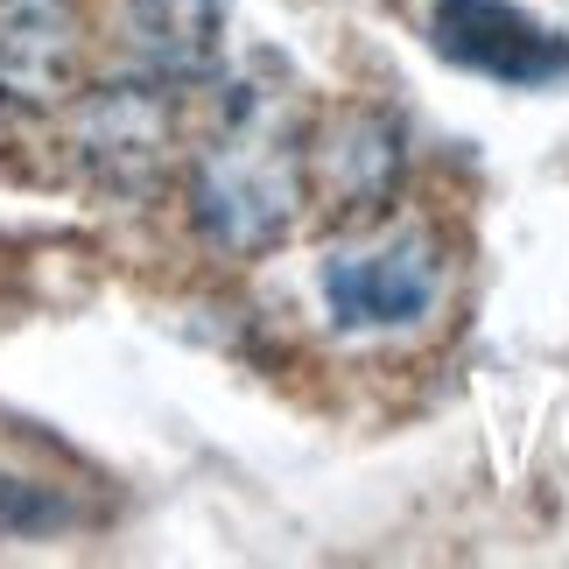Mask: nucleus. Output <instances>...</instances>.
I'll list each match as a JSON object with an SVG mask.
<instances>
[{"mask_svg":"<svg viewBox=\"0 0 569 569\" xmlns=\"http://www.w3.org/2000/svg\"><path fill=\"white\" fill-rule=\"evenodd\" d=\"M436 289H443V260L429 232H393L380 247H352L323 268V302L345 331H401L422 323Z\"/></svg>","mask_w":569,"mask_h":569,"instance_id":"3","label":"nucleus"},{"mask_svg":"<svg viewBox=\"0 0 569 569\" xmlns=\"http://www.w3.org/2000/svg\"><path fill=\"white\" fill-rule=\"evenodd\" d=\"M429 42L450 63L520 92H549L569 78V36L513 0H429Z\"/></svg>","mask_w":569,"mask_h":569,"instance_id":"2","label":"nucleus"},{"mask_svg":"<svg viewBox=\"0 0 569 569\" xmlns=\"http://www.w3.org/2000/svg\"><path fill=\"white\" fill-rule=\"evenodd\" d=\"M226 0H134V50L156 78H204Z\"/></svg>","mask_w":569,"mask_h":569,"instance_id":"4","label":"nucleus"},{"mask_svg":"<svg viewBox=\"0 0 569 569\" xmlns=\"http://www.w3.org/2000/svg\"><path fill=\"white\" fill-rule=\"evenodd\" d=\"M302 204V148L274 99H239L197 162V226L218 247H274Z\"/></svg>","mask_w":569,"mask_h":569,"instance_id":"1","label":"nucleus"},{"mask_svg":"<svg viewBox=\"0 0 569 569\" xmlns=\"http://www.w3.org/2000/svg\"><path fill=\"white\" fill-rule=\"evenodd\" d=\"M57 520H63L57 499H42L21 478H0V535H36V528H57Z\"/></svg>","mask_w":569,"mask_h":569,"instance_id":"5","label":"nucleus"}]
</instances>
